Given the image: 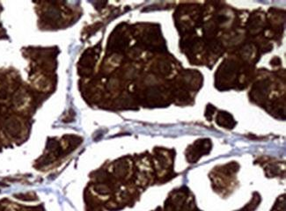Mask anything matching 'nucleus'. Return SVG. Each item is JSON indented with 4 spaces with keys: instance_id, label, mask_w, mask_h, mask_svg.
Returning <instances> with one entry per match:
<instances>
[{
    "instance_id": "nucleus-1",
    "label": "nucleus",
    "mask_w": 286,
    "mask_h": 211,
    "mask_svg": "<svg viewBox=\"0 0 286 211\" xmlns=\"http://www.w3.org/2000/svg\"><path fill=\"white\" fill-rule=\"evenodd\" d=\"M210 150V142H206V140H201L196 142L194 144L193 148L190 150V154L188 157H190L189 161L192 160L194 158V161H196L200 157H202L203 154L208 153Z\"/></svg>"
},
{
    "instance_id": "nucleus-2",
    "label": "nucleus",
    "mask_w": 286,
    "mask_h": 211,
    "mask_svg": "<svg viewBox=\"0 0 286 211\" xmlns=\"http://www.w3.org/2000/svg\"><path fill=\"white\" fill-rule=\"evenodd\" d=\"M217 123L219 126L224 127V128H227V129H233L235 125L233 117L230 113H225V112H220L217 114Z\"/></svg>"
}]
</instances>
